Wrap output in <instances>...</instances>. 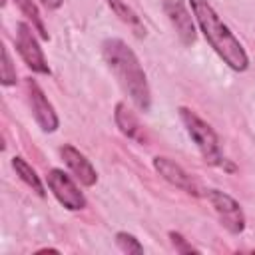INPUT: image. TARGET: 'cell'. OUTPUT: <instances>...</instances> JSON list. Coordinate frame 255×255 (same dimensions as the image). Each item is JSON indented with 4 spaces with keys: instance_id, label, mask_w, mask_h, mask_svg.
I'll list each match as a JSON object with an SVG mask.
<instances>
[{
    "instance_id": "6da1fadb",
    "label": "cell",
    "mask_w": 255,
    "mask_h": 255,
    "mask_svg": "<svg viewBox=\"0 0 255 255\" xmlns=\"http://www.w3.org/2000/svg\"><path fill=\"white\" fill-rule=\"evenodd\" d=\"M102 54L108 68L114 72V76L118 78L122 88L128 92L131 102L137 106V110L147 112L151 106V94H149L145 72L137 56L131 52V48L120 38H108L102 44Z\"/></svg>"
},
{
    "instance_id": "7a4b0ae2",
    "label": "cell",
    "mask_w": 255,
    "mask_h": 255,
    "mask_svg": "<svg viewBox=\"0 0 255 255\" xmlns=\"http://www.w3.org/2000/svg\"><path fill=\"white\" fill-rule=\"evenodd\" d=\"M193 16L197 18V24L201 32L205 34L211 48L219 54V58L233 70L243 72L249 64V58L241 46V42L231 34L227 24L219 18V14L213 10V6L207 0H189Z\"/></svg>"
},
{
    "instance_id": "3957f363",
    "label": "cell",
    "mask_w": 255,
    "mask_h": 255,
    "mask_svg": "<svg viewBox=\"0 0 255 255\" xmlns=\"http://www.w3.org/2000/svg\"><path fill=\"white\" fill-rule=\"evenodd\" d=\"M179 118L189 133V137L195 141L197 149L201 151L203 159L211 165H219V167H225L227 165V159L223 157V151L219 147V139L215 135V131L211 129V126L207 122H203L195 112L187 110V108H179ZM229 169H233V165H227Z\"/></svg>"
},
{
    "instance_id": "277c9868",
    "label": "cell",
    "mask_w": 255,
    "mask_h": 255,
    "mask_svg": "<svg viewBox=\"0 0 255 255\" xmlns=\"http://www.w3.org/2000/svg\"><path fill=\"white\" fill-rule=\"evenodd\" d=\"M207 199L211 201L215 213L219 215V219H221V223L225 225L227 231L241 233L245 229L243 209L231 195H227L225 191H219V189H209L207 191Z\"/></svg>"
},
{
    "instance_id": "5b68a950",
    "label": "cell",
    "mask_w": 255,
    "mask_h": 255,
    "mask_svg": "<svg viewBox=\"0 0 255 255\" xmlns=\"http://www.w3.org/2000/svg\"><path fill=\"white\" fill-rule=\"evenodd\" d=\"M16 30H18L16 32V48H18L22 60L26 62V66L38 74H50L48 62H46L44 52H42V48L34 36V30L24 22H20L16 26Z\"/></svg>"
},
{
    "instance_id": "8992f818",
    "label": "cell",
    "mask_w": 255,
    "mask_h": 255,
    "mask_svg": "<svg viewBox=\"0 0 255 255\" xmlns=\"http://www.w3.org/2000/svg\"><path fill=\"white\" fill-rule=\"evenodd\" d=\"M48 187L52 189L54 197L70 211H78L86 207V199L82 195V191L78 189V185L72 181V177L68 173H64L62 169H50L48 171Z\"/></svg>"
},
{
    "instance_id": "52a82bcc",
    "label": "cell",
    "mask_w": 255,
    "mask_h": 255,
    "mask_svg": "<svg viewBox=\"0 0 255 255\" xmlns=\"http://www.w3.org/2000/svg\"><path fill=\"white\" fill-rule=\"evenodd\" d=\"M26 92H28V102H30V108H32V114H34V120L38 122V126L44 131H54L58 128V116H56L52 104L48 102V98L44 96L42 88L32 78H28Z\"/></svg>"
},
{
    "instance_id": "ba28073f",
    "label": "cell",
    "mask_w": 255,
    "mask_h": 255,
    "mask_svg": "<svg viewBox=\"0 0 255 255\" xmlns=\"http://www.w3.org/2000/svg\"><path fill=\"white\" fill-rule=\"evenodd\" d=\"M153 167H155V171H157L165 181H169L171 185L179 187L181 191L191 193V195H197V193H199V187H197L195 179H193L179 163L171 161L169 157H161V155L153 157Z\"/></svg>"
},
{
    "instance_id": "9c48e42d",
    "label": "cell",
    "mask_w": 255,
    "mask_h": 255,
    "mask_svg": "<svg viewBox=\"0 0 255 255\" xmlns=\"http://www.w3.org/2000/svg\"><path fill=\"white\" fill-rule=\"evenodd\" d=\"M163 10H165L171 26L175 28L179 40L185 46H191L195 42V26H193L191 14L187 12L183 0H163Z\"/></svg>"
},
{
    "instance_id": "30bf717a",
    "label": "cell",
    "mask_w": 255,
    "mask_h": 255,
    "mask_svg": "<svg viewBox=\"0 0 255 255\" xmlns=\"http://www.w3.org/2000/svg\"><path fill=\"white\" fill-rule=\"evenodd\" d=\"M60 155L64 159V163L70 167V171L74 173V177L82 183V185H94L98 181V173L94 169V165L90 163V159H86L84 153H80L74 145H62L60 147Z\"/></svg>"
},
{
    "instance_id": "8fae6325",
    "label": "cell",
    "mask_w": 255,
    "mask_h": 255,
    "mask_svg": "<svg viewBox=\"0 0 255 255\" xmlns=\"http://www.w3.org/2000/svg\"><path fill=\"white\" fill-rule=\"evenodd\" d=\"M116 124L120 128V131L131 139H137V141H143V128L139 126L137 118L133 116V112L124 104L120 102L116 106Z\"/></svg>"
},
{
    "instance_id": "7c38bea8",
    "label": "cell",
    "mask_w": 255,
    "mask_h": 255,
    "mask_svg": "<svg viewBox=\"0 0 255 255\" xmlns=\"http://www.w3.org/2000/svg\"><path fill=\"white\" fill-rule=\"evenodd\" d=\"M108 4H110V8L128 24V26H131L133 28V32L137 34V36H143V32H145V28H143V24H141V20L137 18V14L124 2V0H108Z\"/></svg>"
},
{
    "instance_id": "4fadbf2b",
    "label": "cell",
    "mask_w": 255,
    "mask_h": 255,
    "mask_svg": "<svg viewBox=\"0 0 255 255\" xmlns=\"http://www.w3.org/2000/svg\"><path fill=\"white\" fill-rule=\"evenodd\" d=\"M12 167L16 169V173L22 177V181H26L40 197L44 195V185H42V181H40V177L36 175V171L24 161V157H14L12 159Z\"/></svg>"
},
{
    "instance_id": "5bb4252c",
    "label": "cell",
    "mask_w": 255,
    "mask_h": 255,
    "mask_svg": "<svg viewBox=\"0 0 255 255\" xmlns=\"http://www.w3.org/2000/svg\"><path fill=\"white\" fill-rule=\"evenodd\" d=\"M14 2H16V6L20 8V12L32 22V28H34L42 38H48V30H46V26H44V22H42V16H40L36 4H34L32 0H14Z\"/></svg>"
},
{
    "instance_id": "9a60e30c",
    "label": "cell",
    "mask_w": 255,
    "mask_h": 255,
    "mask_svg": "<svg viewBox=\"0 0 255 255\" xmlns=\"http://www.w3.org/2000/svg\"><path fill=\"white\" fill-rule=\"evenodd\" d=\"M116 243H118V247H120L124 253H143V245H141L133 235H129V233H126V231H120V233L116 235Z\"/></svg>"
},
{
    "instance_id": "2e32d148",
    "label": "cell",
    "mask_w": 255,
    "mask_h": 255,
    "mask_svg": "<svg viewBox=\"0 0 255 255\" xmlns=\"http://www.w3.org/2000/svg\"><path fill=\"white\" fill-rule=\"evenodd\" d=\"M2 84L4 86L16 84V70L12 66V60H10V54L6 48H2Z\"/></svg>"
},
{
    "instance_id": "e0dca14e",
    "label": "cell",
    "mask_w": 255,
    "mask_h": 255,
    "mask_svg": "<svg viewBox=\"0 0 255 255\" xmlns=\"http://www.w3.org/2000/svg\"><path fill=\"white\" fill-rule=\"evenodd\" d=\"M169 237H171V243H173L175 251H179V253H197V249L191 247L179 233H169Z\"/></svg>"
},
{
    "instance_id": "ac0fdd59",
    "label": "cell",
    "mask_w": 255,
    "mask_h": 255,
    "mask_svg": "<svg viewBox=\"0 0 255 255\" xmlns=\"http://www.w3.org/2000/svg\"><path fill=\"white\" fill-rule=\"evenodd\" d=\"M40 2H42L46 8H50V10H56V8L62 4V0H40Z\"/></svg>"
}]
</instances>
